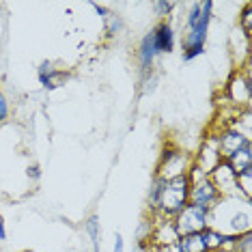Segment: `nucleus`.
I'll return each instance as SVG.
<instances>
[{
  "label": "nucleus",
  "mask_w": 252,
  "mask_h": 252,
  "mask_svg": "<svg viewBox=\"0 0 252 252\" xmlns=\"http://www.w3.org/2000/svg\"><path fill=\"white\" fill-rule=\"evenodd\" d=\"M190 177L179 175L173 179H162L153 177L151 190H149V207H151L159 218H173L188 205V194H190Z\"/></svg>",
  "instance_id": "nucleus-1"
},
{
  "label": "nucleus",
  "mask_w": 252,
  "mask_h": 252,
  "mask_svg": "<svg viewBox=\"0 0 252 252\" xmlns=\"http://www.w3.org/2000/svg\"><path fill=\"white\" fill-rule=\"evenodd\" d=\"M214 20V2H192L183 20V61H194L205 54V45L209 37V24Z\"/></svg>",
  "instance_id": "nucleus-2"
},
{
  "label": "nucleus",
  "mask_w": 252,
  "mask_h": 252,
  "mask_svg": "<svg viewBox=\"0 0 252 252\" xmlns=\"http://www.w3.org/2000/svg\"><path fill=\"white\" fill-rule=\"evenodd\" d=\"M188 177H190L192 186H190V194H188V205L205 211L216 209V205L220 203V192L214 186V181L209 179V175H205L198 166L192 164V168L188 170Z\"/></svg>",
  "instance_id": "nucleus-3"
},
{
  "label": "nucleus",
  "mask_w": 252,
  "mask_h": 252,
  "mask_svg": "<svg viewBox=\"0 0 252 252\" xmlns=\"http://www.w3.org/2000/svg\"><path fill=\"white\" fill-rule=\"evenodd\" d=\"M173 224L177 235H194V233H203L205 228L211 226V216L209 211L192 207V205H186L179 214L173 218Z\"/></svg>",
  "instance_id": "nucleus-4"
},
{
  "label": "nucleus",
  "mask_w": 252,
  "mask_h": 252,
  "mask_svg": "<svg viewBox=\"0 0 252 252\" xmlns=\"http://www.w3.org/2000/svg\"><path fill=\"white\" fill-rule=\"evenodd\" d=\"M192 164H194V159L188 153L179 151V149H168V151L162 153V159H159L156 175L162 177V179H173V177H179V175H188Z\"/></svg>",
  "instance_id": "nucleus-5"
},
{
  "label": "nucleus",
  "mask_w": 252,
  "mask_h": 252,
  "mask_svg": "<svg viewBox=\"0 0 252 252\" xmlns=\"http://www.w3.org/2000/svg\"><path fill=\"white\" fill-rule=\"evenodd\" d=\"M209 179L214 181V186L218 188L220 196H239L237 194V175H235V170L224 162V159L209 173Z\"/></svg>",
  "instance_id": "nucleus-6"
},
{
  "label": "nucleus",
  "mask_w": 252,
  "mask_h": 252,
  "mask_svg": "<svg viewBox=\"0 0 252 252\" xmlns=\"http://www.w3.org/2000/svg\"><path fill=\"white\" fill-rule=\"evenodd\" d=\"M159 50L156 45V39H153V32L149 31L145 37L140 39L138 43V50H136V59H138V67L142 71V76H147V73L153 71V67H156V63L159 59Z\"/></svg>",
  "instance_id": "nucleus-7"
},
{
  "label": "nucleus",
  "mask_w": 252,
  "mask_h": 252,
  "mask_svg": "<svg viewBox=\"0 0 252 252\" xmlns=\"http://www.w3.org/2000/svg\"><path fill=\"white\" fill-rule=\"evenodd\" d=\"M216 138H218V149H220L222 159H226L228 156H233L235 151H239V149H244L246 145H250V136H246L244 131L233 129V127L220 131Z\"/></svg>",
  "instance_id": "nucleus-8"
},
{
  "label": "nucleus",
  "mask_w": 252,
  "mask_h": 252,
  "mask_svg": "<svg viewBox=\"0 0 252 252\" xmlns=\"http://www.w3.org/2000/svg\"><path fill=\"white\" fill-rule=\"evenodd\" d=\"M177 239H179V235L175 231V224L173 220H168V218H156V222H153V233H151V248H166V246H173L177 244Z\"/></svg>",
  "instance_id": "nucleus-9"
},
{
  "label": "nucleus",
  "mask_w": 252,
  "mask_h": 252,
  "mask_svg": "<svg viewBox=\"0 0 252 252\" xmlns=\"http://www.w3.org/2000/svg\"><path fill=\"white\" fill-rule=\"evenodd\" d=\"M153 32V39H156V45L159 50V54H170L175 50V41H177V32H175V26L170 20H162L158 22L156 26L151 28Z\"/></svg>",
  "instance_id": "nucleus-10"
},
{
  "label": "nucleus",
  "mask_w": 252,
  "mask_h": 252,
  "mask_svg": "<svg viewBox=\"0 0 252 252\" xmlns=\"http://www.w3.org/2000/svg\"><path fill=\"white\" fill-rule=\"evenodd\" d=\"M37 78H39V84H41L43 89L54 91V89H59V87L65 84L67 73L63 69H59L52 61H43L41 65H39V69H37Z\"/></svg>",
  "instance_id": "nucleus-11"
},
{
  "label": "nucleus",
  "mask_w": 252,
  "mask_h": 252,
  "mask_svg": "<svg viewBox=\"0 0 252 252\" xmlns=\"http://www.w3.org/2000/svg\"><path fill=\"white\" fill-rule=\"evenodd\" d=\"M226 222V228L224 233H231V235H242V233H248L250 231V209L246 205L244 209H239L235 214H231L228 218H224Z\"/></svg>",
  "instance_id": "nucleus-12"
},
{
  "label": "nucleus",
  "mask_w": 252,
  "mask_h": 252,
  "mask_svg": "<svg viewBox=\"0 0 252 252\" xmlns=\"http://www.w3.org/2000/svg\"><path fill=\"white\" fill-rule=\"evenodd\" d=\"M203 237H205V244H207L209 252L211 250H220V248H233V242H235V235L231 233H224L220 228H205L203 231Z\"/></svg>",
  "instance_id": "nucleus-13"
},
{
  "label": "nucleus",
  "mask_w": 252,
  "mask_h": 252,
  "mask_svg": "<svg viewBox=\"0 0 252 252\" xmlns=\"http://www.w3.org/2000/svg\"><path fill=\"white\" fill-rule=\"evenodd\" d=\"M224 162L235 170V175L244 173V170H250L252 168V142L246 145L244 149H239V151H235L233 156H228Z\"/></svg>",
  "instance_id": "nucleus-14"
},
{
  "label": "nucleus",
  "mask_w": 252,
  "mask_h": 252,
  "mask_svg": "<svg viewBox=\"0 0 252 252\" xmlns=\"http://www.w3.org/2000/svg\"><path fill=\"white\" fill-rule=\"evenodd\" d=\"M177 250L179 252H209L207 244H205L203 233L181 235V237L177 239Z\"/></svg>",
  "instance_id": "nucleus-15"
},
{
  "label": "nucleus",
  "mask_w": 252,
  "mask_h": 252,
  "mask_svg": "<svg viewBox=\"0 0 252 252\" xmlns=\"http://www.w3.org/2000/svg\"><path fill=\"white\" fill-rule=\"evenodd\" d=\"M84 231L89 233L91 237V246H93V252H99L101 250V228H99V216L93 214L84 222Z\"/></svg>",
  "instance_id": "nucleus-16"
},
{
  "label": "nucleus",
  "mask_w": 252,
  "mask_h": 252,
  "mask_svg": "<svg viewBox=\"0 0 252 252\" xmlns=\"http://www.w3.org/2000/svg\"><path fill=\"white\" fill-rule=\"evenodd\" d=\"M237 194L244 200H250V196H252V168L237 175Z\"/></svg>",
  "instance_id": "nucleus-17"
},
{
  "label": "nucleus",
  "mask_w": 252,
  "mask_h": 252,
  "mask_svg": "<svg viewBox=\"0 0 252 252\" xmlns=\"http://www.w3.org/2000/svg\"><path fill=\"white\" fill-rule=\"evenodd\" d=\"M104 24H106V32L110 37H114V35H119V32H123V28H125V24H123V18L121 15H117L114 11H110V13L104 18Z\"/></svg>",
  "instance_id": "nucleus-18"
},
{
  "label": "nucleus",
  "mask_w": 252,
  "mask_h": 252,
  "mask_svg": "<svg viewBox=\"0 0 252 252\" xmlns=\"http://www.w3.org/2000/svg\"><path fill=\"white\" fill-rule=\"evenodd\" d=\"M233 252H252V233H242V235H235V242H233Z\"/></svg>",
  "instance_id": "nucleus-19"
},
{
  "label": "nucleus",
  "mask_w": 252,
  "mask_h": 252,
  "mask_svg": "<svg viewBox=\"0 0 252 252\" xmlns=\"http://www.w3.org/2000/svg\"><path fill=\"white\" fill-rule=\"evenodd\" d=\"M153 9H156V15L162 20H168L170 13L177 9V2H168V0H159V2H153Z\"/></svg>",
  "instance_id": "nucleus-20"
},
{
  "label": "nucleus",
  "mask_w": 252,
  "mask_h": 252,
  "mask_svg": "<svg viewBox=\"0 0 252 252\" xmlns=\"http://www.w3.org/2000/svg\"><path fill=\"white\" fill-rule=\"evenodd\" d=\"M9 117H11V104H9V99L2 93V95H0V125L7 121Z\"/></svg>",
  "instance_id": "nucleus-21"
},
{
  "label": "nucleus",
  "mask_w": 252,
  "mask_h": 252,
  "mask_svg": "<svg viewBox=\"0 0 252 252\" xmlns=\"http://www.w3.org/2000/svg\"><path fill=\"white\" fill-rule=\"evenodd\" d=\"M250 20H252V7H250V4H246V9H244V13H242V28H244V32L248 37H250V31H252Z\"/></svg>",
  "instance_id": "nucleus-22"
},
{
  "label": "nucleus",
  "mask_w": 252,
  "mask_h": 252,
  "mask_svg": "<svg viewBox=\"0 0 252 252\" xmlns=\"http://www.w3.org/2000/svg\"><path fill=\"white\" fill-rule=\"evenodd\" d=\"M112 250H114V252H125V239H123L121 233L114 235V246H112Z\"/></svg>",
  "instance_id": "nucleus-23"
},
{
  "label": "nucleus",
  "mask_w": 252,
  "mask_h": 252,
  "mask_svg": "<svg viewBox=\"0 0 252 252\" xmlns=\"http://www.w3.org/2000/svg\"><path fill=\"white\" fill-rule=\"evenodd\" d=\"M26 170H28V177H31L32 181H39V177H41V168H39V164H31Z\"/></svg>",
  "instance_id": "nucleus-24"
},
{
  "label": "nucleus",
  "mask_w": 252,
  "mask_h": 252,
  "mask_svg": "<svg viewBox=\"0 0 252 252\" xmlns=\"http://www.w3.org/2000/svg\"><path fill=\"white\" fill-rule=\"evenodd\" d=\"M7 239V222H4L2 214H0V242H4Z\"/></svg>",
  "instance_id": "nucleus-25"
},
{
  "label": "nucleus",
  "mask_w": 252,
  "mask_h": 252,
  "mask_svg": "<svg viewBox=\"0 0 252 252\" xmlns=\"http://www.w3.org/2000/svg\"><path fill=\"white\" fill-rule=\"evenodd\" d=\"M211 252H233L231 248H220V250H211Z\"/></svg>",
  "instance_id": "nucleus-26"
},
{
  "label": "nucleus",
  "mask_w": 252,
  "mask_h": 252,
  "mask_svg": "<svg viewBox=\"0 0 252 252\" xmlns=\"http://www.w3.org/2000/svg\"><path fill=\"white\" fill-rule=\"evenodd\" d=\"M145 252H158L156 248H149V250H145Z\"/></svg>",
  "instance_id": "nucleus-27"
},
{
  "label": "nucleus",
  "mask_w": 252,
  "mask_h": 252,
  "mask_svg": "<svg viewBox=\"0 0 252 252\" xmlns=\"http://www.w3.org/2000/svg\"><path fill=\"white\" fill-rule=\"evenodd\" d=\"M22 252H32V250H22Z\"/></svg>",
  "instance_id": "nucleus-28"
},
{
  "label": "nucleus",
  "mask_w": 252,
  "mask_h": 252,
  "mask_svg": "<svg viewBox=\"0 0 252 252\" xmlns=\"http://www.w3.org/2000/svg\"><path fill=\"white\" fill-rule=\"evenodd\" d=\"M0 95H2V89H0Z\"/></svg>",
  "instance_id": "nucleus-29"
}]
</instances>
